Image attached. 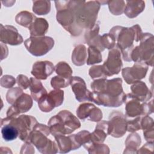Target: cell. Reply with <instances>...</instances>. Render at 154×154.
<instances>
[{"mask_svg":"<svg viewBox=\"0 0 154 154\" xmlns=\"http://www.w3.org/2000/svg\"><path fill=\"white\" fill-rule=\"evenodd\" d=\"M49 125L52 134H70L80 127L78 120L70 112L66 110L50 119Z\"/></svg>","mask_w":154,"mask_h":154,"instance_id":"cell-1","label":"cell"},{"mask_svg":"<svg viewBox=\"0 0 154 154\" xmlns=\"http://www.w3.org/2000/svg\"><path fill=\"white\" fill-rule=\"evenodd\" d=\"M54 42L49 37H31L25 41V45L28 51L35 56L46 54L53 47Z\"/></svg>","mask_w":154,"mask_h":154,"instance_id":"cell-2","label":"cell"},{"mask_svg":"<svg viewBox=\"0 0 154 154\" xmlns=\"http://www.w3.org/2000/svg\"><path fill=\"white\" fill-rule=\"evenodd\" d=\"M64 92L62 90L51 91L48 94H45L38 100L40 109L44 112L51 111L54 107L60 105L63 100Z\"/></svg>","mask_w":154,"mask_h":154,"instance_id":"cell-3","label":"cell"},{"mask_svg":"<svg viewBox=\"0 0 154 154\" xmlns=\"http://www.w3.org/2000/svg\"><path fill=\"white\" fill-rule=\"evenodd\" d=\"M32 106V99L27 94H22L14 102L13 105L8 109L7 117L16 116L20 112L29 110Z\"/></svg>","mask_w":154,"mask_h":154,"instance_id":"cell-4","label":"cell"},{"mask_svg":"<svg viewBox=\"0 0 154 154\" xmlns=\"http://www.w3.org/2000/svg\"><path fill=\"white\" fill-rule=\"evenodd\" d=\"M22 37L18 33L16 28L12 26H4L1 24V42L11 45H20L22 42Z\"/></svg>","mask_w":154,"mask_h":154,"instance_id":"cell-5","label":"cell"},{"mask_svg":"<svg viewBox=\"0 0 154 154\" xmlns=\"http://www.w3.org/2000/svg\"><path fill=\"white\" fill-rule=\"evenodd\" d=\"M70 82H72V88L76 95V99L79 102L85 100H91V93L87 90L83 79L79 77H74Z\"/></svg>","mask_w":154,"mask_h":154,"instance_id":"cell-6","label":"cell"},{"mask_svg":"<svg viewBox=\"0 0 154 154\" xmlns=\"http://www.w3.org/2000/svg\"><path fill=\"white\" fill-rule=\"evenodd\" d=\"M54 65L49 61H37L34 65L31 73L37 78L46 79L54 71Z\"/></svg>","mask_w":154,"mask_h":154,"instance_id":"cell-7","label":"cell"},{"mask_svg":"<svg viewBox=\"0 0 154 154\" xmlns=\"http://www.w3.org/2000/svg\"><path fill=\"white\" fill-rule=\"evenodd\" d=\"M120 55V52L117 49H113L109 52L108 58L103 65V69L105 70V74L108 75V72L111 67V66L114 67V71L115 74L119 73V72L122 66V62L115 63L121 61V58Z\"/></svg>","mask_w":154,"mask_h":154,"instance_id":"cell-8","label":"cell"},{"mask_svg":"<svg viewBox=\"0 0 154 154\" xmlns=\"http://www.w3.org/2000/svg\"><path fill=\"white\" fill-rule=\"evenodd\" d=\"M1 134L4 140L7 141L15 140L19 134V131L13 125L7 123L1 122Z\"/></svg>","mask_w":154,"mask_h":154,"instance_id":"cell-9","label":"cell"},{"mask_svg":"<svg viewBox=\"0 0 154 154\" xmlns=\"http://www.w3.org/2000/svg\"><path fill=\"white\" fill-rule=\"evenodd\" d=\"M30 90L31 95L35 100H38L46 94V91L40 81L34 78L30 79Z\"/></svg>","mask_w":154,"mask_h":154,"instance_id":"cell-10","label":"cell"},{"mask_svg":"<svg viewBox=\"0 0 154 154\" xmlns=\"http://www.w3.org/2000/svg\"><path fill=\"white\" fill-rule=\"evenodd\" d=\"M48 28V23L46 20H45V19L36 18L35 20L34 21L33 23L31 24V26L29 27V29L31 31V35H40L38 28H41L42 30L46 32Z\"/></svg>","mask_w":154,"mask_h":154,"instance_id":"cell-11","label":"cell"}]
</instances>
